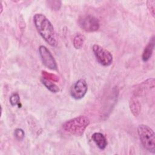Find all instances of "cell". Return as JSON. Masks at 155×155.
Returning a JSON list of instances; mask_svg holds the SVG:
<instances>
[{"label":"cell","instance_id":"1","mask_svg":"<svg viewBox=\"0 0 155 155\" xmlns=\"http://www.w3.org/2000/svg\"><path fill=\"white\" fill-rule=\"evenodd\" d=\"M35 26L45 41L51 47L57 46L54 27L48 19L43 14L37 13L33 16Z\"/></svg>","mask_w":155,"mask_h":155},{"label":"cell","instance_id":"2","mask_svg":"<svg viewBox=\"0 0 155 155\" xmlns=\"http://www.w3.org/2000/svg\"><path fill=\"white\" fill-rule=\"evenodd\" d=\"M90 124L89 119L85 116H79L62 124V128L67 133L76 136H82Z\"/></svg>","mask_w":155,"mask_h":155},{"label":"cell","instance_id":"3","mask_svg":"<svg viewBox=\"0 0 155 155\" xmlns=\"http://www.w3.org/2000/svg\"><path fill=\"white\" fill-rule=\"evenodd\" d=\"M137 134L145 149L154 153L155 134L152 128L145 124H140L137 127Z\"/></svg>","mask_w":155,"mask_h":155},{"label":"cell","instance_id":"4","mask_svg":"<svg viewBox=\"0 0 155 155\" xmlns=\"http://www.w3.org/2000/svg\"><path fill=\"white\" fill-rule=\"evenodd\" d=\"M78 23L79 26L85 31L94 32L100 27L98 19L93 15H85L79 18Z\"/></svg>","mask_w":155,"mask_h":155},{"label":"cell","instance_id":"5","mask_svg":"<svg viewBox=\"0 0 155 155\" xmlns=\"http://www.w3.org/2000/svg\"><path fill=\"white\" fill-rule=\"evenodd\" d=\"M92 49L97 62L101 65L107 67L112 64L113 56L107 50L97 44L93 45Z\"/></svg>","mask_w":155,"mask_h":155},{"label":"cell","instance_id":"6","mask_svg":"<svg viewBox=\"0 0 155 155\" xmlns=\"http://www.w3.org/2000/svg\"><path fill=\"white\" fill-rule=\"evenodd\" d=\"M88 86L86 81L83 79H80L76 81L70 88V95L75 99H81L86 94Z\"/></svg>","mask_w":155,"mask_h":155},{"label":"cell","instance_id":"7","mask_svg":"<svg viewBox=\"0 0 155 155\" xmlns=\"http://www.w3.org/2000/svg\"><path fill=\"white\" fill-rule=\"evenodd\" d=\"M39 52L43 64L51 70H57L56 62L51 54L50 50L44 45H41L39 48Z\"/></svg>","mask_w":155,"mask_h":155},{"label":"cell","instance_id":"8","mask_svg":"<svg viewBox=\"0 0 155 155\" xmlns=\"http://www.w3.org/2000/svg\"><path fill=\"white\" fill-rule=\"evenodd\" d=\"M92 140L101 150H104L107 145V139L101 133H94L91 136Z\"/></svg>","mask_w":155,"mask_h":155},{"label":"cell","instance_id":"9","mask_svg":"<svg viewBox=\"0 0 155 155\" xmlns=\"http://www.w3.org/2000/svg\"><path fill=\"white\" fill-rule=\"evenodd\" d=\"M129 105L132 114L136 117L138 116L141 110V105L136 96L133 95L131 97Z\"/></svg>","mask_w":155,"mask_h":155},{"label":"cell","instance_id":"10","mask_svg":"<svg viewBox=\"0 0 155 155\" xmlns=\"http://www.w3.org/2000/svg\"><path fill=\"white\" fill-rule=\"evenodd\" d=\"M154 48V37L153 36L150 40L147 46L145 47L142 53V59L143 61L146 62L150 59V58H151L153 54Z\"/></svg>","mask_w":155,"mask_h":155},{"label":"cell","instance_id":"11","mask_svg":"<svg viewBox=\"0 0 155 155\" xmlns=\"http://www.w3.org/2000/svg\"><path fill=\"white\" fill-rule=\"evenodd\" d=\"M41 81L42 83V84L51 92L56 93L59 91L58 87L54 83L51 82V81L42 78Z\"/></svg>","mask_w":155,"mask_h":155},{"label":"cell","instance_id":"12","mask_svg":"<svg viewBox=\"0 0 155 155\" xmlns=\"http://www.w3.org/2000/svg\"><path fill=\"white\" fill-rule=\"evenodd\" d=\"M85 41V37L81 33L77 34L73 39V44L74 47L76 49H81Z\"/></svg>","mask_w":155,"mask_h":155},{"label":"cell","instance_id":"13","mask_svg":"<svg viewBox=\"0 0 155 155\" xmlns=\"http://www.w3.org/2000/svg\"><path fill=\"white\" fill-rule=\"evenodd\" d=\"M9 101L12 106L18 105V107H21V104L20 102V97L18 93H13L11 94Z\"/></svg>","mask_w":155,"mask_h":155},{"label":"cell","instance_id":"14","mask_svg":"<svg viewBox=\"0 0 155 155\" xmlns=\"http://www.w3.org/2000/svg\"><path fill=\"white\" fill-rule=\"evenodd\" d=\"M42 78L50 80L51 81H53L54 82H58L59 81V77L58 76L52 73H49L45 71H42Z\"/></svg>","mask_w":155,"mask_h":155},{"label":"cell","instance_id":"15","mask_svg":"<svg viewBox=\"0 0 155 155\" xmlns=\"http://www.w3.org/2000/svg\"><path fill=\"white\" fill-rule=\"evenodd\" d=\"M14 135L16 139L18 140H22L24 137L25 133L21 128H16L14 131Z\"/></svg>","mask_w":155,"mask_h":155},{"label":"cell","instance_id":"16","mask_svg":"<svg viewBox=\"0 0 155 155\" xmlns=\"http://www.w3.org/2000/svg\"><path fill=\"white\" fill-rule=\"evenodd\" d=\"M47 3L48 5L54 10H59L61 6V2L59 1H48Z\"/></svg>","mask_w":155,"mask_h":155},{"label":"cell","instance_id":"17","mask_svg":"<svg viewBox=\"0 0 155 155\" xmlns=\"http://www.w3.org/2000/svg\"><path fill=\"white\" fill-rule=\"evenodd\" d=\"M147 7L150 12L151 14L153 17H154V11H155V1H147Z\"/></svg>","mask_w":155,"mask_h":155}]
</instances>
